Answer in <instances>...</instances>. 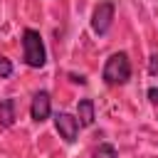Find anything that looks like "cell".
<instances>
[{
    "label": "cell",
    "instance_id": "4",
    "mask_svg": "<svg viewBox=\"0 0 158 158\" xmlns=\"http://www.w3.org/2000/svg\"><path fill=\"white\" fill-rule=\"evenodd\" d=\"M54 128H57L59 138H64L67 143H74L81 126H79V118H77V116H72V114H67V111H57V114H54Z\"/></svg>",
    "mask_w": 158,
    "mask_h": 158
},
{
    "label": "cell",
    "instance_id": "7",
    "mask_svg": "<svg viewBox=\"0 0 158 158\" xmlns=\"http://www.w3.org/2000/svg\"><path fill=\"white\" fill-rule=\"evenodd\" d=\"M17 118V101L12 96L0 101V128H10Z\"/></svg>",
    "mask_w": 158,
    "mask_h": 158
},
{
    "label": "cell",
    "instance_id": "10",
    "mask_svg": "<svg viewBox=\"0 0 158 158\" xmlns=\"http://www.w3.org/2000/svg\"><path fill=\"white\" fill-rule=\"evenodd\" d=\"M148 72H151V74H158V54H151V62H148Z\"/></svg>",
    "mask_w": 158,
    "mask_h": 158
},
{
    "label": "cell",
    "instance_id": "12",
    "mask_svg": "<svg viewBox=\"0 0 158 158\" xmlns=\"http://www.w3.org/2000/svg\"><path fill=\"white\" fill-rule=\"evenodd\" d=\"M69 77H72V81H77V84H86L84 77H77V74H69Z\"/></svg>",
    "mask_w": 158,
    "mask_h": 158
},
{
    "label": "cell",
    "instance_id": "11",
    "mask_svg": "<svg viewBox=\"0 0 158 158\" xmlns=\"http://www.w3.org/2000/svg\"><path fill=\"white\" fill-rule=\"evenodd\" d=\"M148 101L158 106V89H156V86H151V89H148Z\"/></svg>",
    "mask_w": 158,
    "mask_h": 158
},
{
    "label": "cell",
    "instance_id": "8",
    "mask_svg": "<svg viewBox=\"0 0 158 158\" xmlns=\"http://www.w3.org/2000/svg\"><path fill=\"white\" fill-rule=\"evenodd\" d=\"M91 158H118V151H116V146H111V143H99V146L94 148Z\"/></svg>",
    "mask_w": 158,
    "mask_h": 158
},
{
    "label": "cell",
    "instance_id": "6",
    "mask_svg": "<svg viewBox=\"0 0 158 158\" xmlns=\"http://www.w3.org/2000/svg\"><path fill=\"white\" fill-rule=\"evenodd\" d=\"M77 118H79L81 128L94 126V118H96V104H94V99H89V96L79 99V104H77Z\"/></svg>",
    "mask_w": 158,
    "mask_h": 158
},
{
    "label": "cell",
    "instance_id": "1",
    "mask_svg": "<svg viewBox=\"0 0 158 158\" xmlns=\"http://www.w3.org/2000/svg\"><path fill=\"white\" fill-rule=\"evenodd\" d=\"M22 62L32 69H42L47 64V47L42 35L35 27H25L22 30Z\"/></svg>",
    "mask_w": 158,
    "mask_h": 158
},
{
    "label": "cell",
    "instance_id": "9",
    "mask_svg": "<svg viewBox=\"0 0 158 158\" xmlns=\"http://www.w3.org/2000/svg\"><path fill=\"white\" fill-rule=\"evenodd\" d=\"M12 72H15V67H12V59H7L5 54H0V79H7V77H12Z\"/></svg>",
    "mask_w": 158,
    "mask_h": 158
},
{
    "label": "cell",
    "instance_id": "3",
    "mask_svg": "<svg viewBox=\"0 0 158 158\" xmlns=\"http://www.w3.org/2000/svg\"><path fill=\"white\" fill-rule=\"evenodd\" d=\"M114 17H116V2L114 0H101L94 7V12H91V30H94V35H99V37L109 35V30L114 25Z\"/></svg>",
    "mask_w": 158,
    "mask_h": 158
},
{
    "label": "cell",
    "instance_id": "5",
    "mask_svg": "<svg viewBox=\"0 0 158 158\" xmlns=\"http://www.w3.org/2000/svg\"><path fill=\"white\" fill-rule=\"evenodd\" d=\"M30 116H32V121H37V123H42V121H47V118L52 116V96H49L47 89H40V91L32 94Z\"/></svg>",
    "mask_w": 158,
    "mask_h": 158
},
{
    "label": "cell",
    "instance_id": "2",
    "mask_svg": "<svg viewBox=\"0 0 158 158\" xmlns=\"http://www.w3.org/2000/svg\"><path fill=\"white\" fill-rule=\"evenodd\" d=\"M101 79L109 86H123V84H128V79H131V59H128V54L126 52L109 54V59L104 62V69H101Z\"/></svg>",
    "mask_w": 158,
    "mask_h": 158
}]
</instances>
